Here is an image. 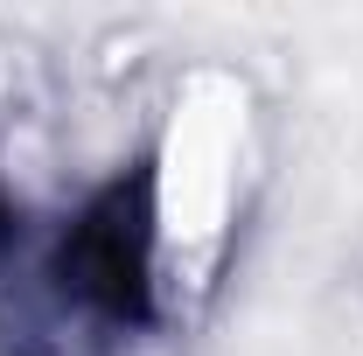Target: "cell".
<instances>
[{
	"mask_svg": "<svg viewBox=\"0 0 363 356\" xmlns=\"http://www.w3.org/2000/svg\"><path fill=\"white\" fill-rule=\"evenodd\" d=\"M245 133H252L245 84L224 70H196L168 112L161 168H154V238L175 272L217 259L230 210L245 196Z\"/></svg>",
	"mask_w": 363,
	"mask_h": 356,
	"instance_id": "obj_1",
	"label": "cell"
}]
</instances>
